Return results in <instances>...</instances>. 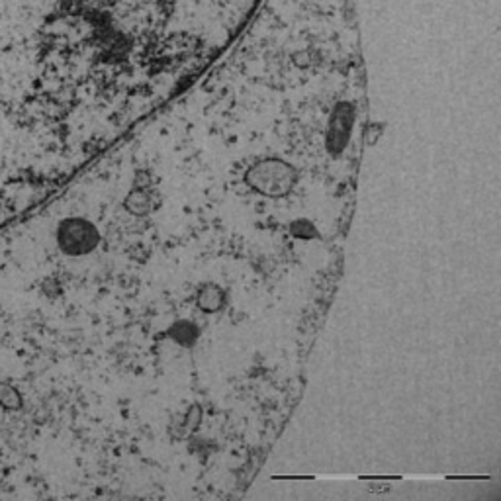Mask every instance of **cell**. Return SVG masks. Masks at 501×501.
I'll use <instances>...</instances> for the list:
<instances>
[{"label":"cell","instance_id":"obj_5","mask_svg":"<svg viewBox=\"0 0 501 501\" xmlns=\"http://www.w3.org/2000/svg\"><path fill=\"white\" fill-rule=\"evenodd\" d=\"M224 302H226V292L217 284L202 286L200 292H198V307L202 312L214 314L224 305Z\"/></svg>","mask_w":501,"mask_h":501},{"label":"cell","instance_id":"obj_4","mask_svg":"<svg viewBox=\"0 0 501 501\" xmlns=\"http://www.w3.org/2000/svg\"><path fill=\"white\" fill-rule=\"evenodd\" d=\"M157 202L159 198L155 194V190L151 188V184L149 187H133L128 198H126V208L133 216H145L149 212H153L155 206H159Z\"/></svg>","mask_w":501,"mask_h":501},{"label":"cell","instance_id":"obj_6","mask_svg":"<svg viewBox=\"0 0 501 501\" xmlns=\"http://www.w3.org/2000/svg\"><path fill=\"white\" fill-rule=\"evenodd\" d=\"M168 335L177 341L178 344H182V347H190V344H194L198 341V337H200V329H198L196 325L192 324V321H187V319H180L177 324L170 327V331Z\"/></svg>","mask_w":501,"mask_h":501},{"label":"cell","instance_id":"obj_1","mask_svg":"<svg viewBox=\"0 0 501 501\" xmlns=\"http://www.w3.org/2000/svg\"><path fill=\"white\" fill-rule=\"evenodd\" d=\"M245 182L265 196L280 198L298 184V170L282 159H261L249 167Z\"/></svg>","mask_w":501,"mask_h":501},{"label":"cell","instance_id":"obj_2","mask_svg":"<svg viewBox=\"0 0 501 501\" xmlns=\"http://www.w3.org/2000/svg\"><path fill=\"white\" fill-rule=\"evenodd\" d=\"M59 247L67 255L79 256L94 251L99 245V229L82 217H69L59 226Z\"/></svg>","mask_w":501,"mask_h":501},{"label":"cell","instance_id":"obj_8","mask_svg":"<svg viewBox=\"0 0 501 501\" xmlns=\"http://www.w3.org/2000/svg\"><path fill=\"white\" fill-rule=\"evenodd\" d=\"M200 419H202V412H200V407L198 405H194L190 412H188L187 415V431H194L196 429L198 425H200Z\"/></svg>","mask_w":501,"mask_h":501},{"label":"cell","instance_id":"obj_7","mask_svg":"<svg viewBox=\"0 0 501 501\" xmlns=\"http://www.w3.org/2000/svg\"><path fill=\"white\" fill-rule=\"evenodd\" d=\"M290 231H292V235L300 237V239L317 237V229H315V226L310 219H296V222H292L290 224Z\"/></svg>","mask_w":501,"mask_h":501},{"label":"cell","instance_id":"obj_3","mask_svg":"<svg viewBox=\"0 0 501 501\" xmlns=\"http://www.w3.org/2000/svg\"><path fill=\"white\" fill-rule=\"evenodd\" d=\"M354 122V110L351 104L341 102L337 104L329 118V129H327V147L331 153H341L349 141L351 129Z\"/></svg>","mask_w":501,"mask_h":501}]
</instances>
